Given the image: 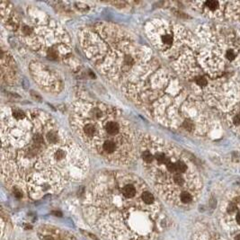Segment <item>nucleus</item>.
Returning a JSON list of instances; mask_svg holds the SVG:
<instances>
[{
  "label": "nucleus",
  "instance_id": "1",
  "mask_svg": "<svg viewBox=\"0 0 240 240\" xmlns=\"http://www.w3.org/2000/svg\"><path fill=\"white\" fill-rule=\"evenodd\" d=\"M1 176L19 199L59 193L88 172V159L71 135L47 112L1 109Z\"/></svg>",
  "mask_w": 240,
  "mask_h": 240
},
{
  "label": "nucleus",
  "instance_id": "5",
  "mask_svg": "<svg viewBox=\"0 0 240 240\" xmlns=\"http://www.w3.org/2000/svg\"><path fill=\"white\" fill-rule=\"evenodd\" d=\"M139 153L153 190L168 203L189 205L197 193V178L182 152L160 137H142Z\"/></svg>",
  "mask_w": 240,
  "mask_h": 240
},
{
  "label": "nucleus",
  "instance_id": "9",
  "mask_svg": "<svg viewBox=\"0 0 240 240\" xmlns=\"http://www.w3.org/2000/svg\"><path fill=\"white\" fill-rule=\"evenodd\" d=\"M204 6L208 9H210L211 11H215L219 7V2H217V1H207V2L204 3Z\"/></svg>",
  "mask_w": 240,
  "mask_h": 240
},
{
  "label": "nucleus",
  "instance_id": "10",
  "mask_svg": "<svg viewBox=\"0 0 240 240\" xmlns=\"http://www.w3.org/2000/svg\"><path fill=\"white\" fill-rule=\"evenodd\" d=\"M236 54L235 51L232 50H227V52H226V57H227L229 60L234 59L236 58Z\"/></svg>",
  "mask_w": 240,
  "mask_h": 240
},
{
  "label": "nucleus",
  "instance_id": "4",
  "mask_svg": "<svg viewBox=\"0 0 240 240\" xmlns=\"http://www.w3.org/2000/svg\"><path fill=\"white\" fill-rule=\"evenodd\" d=\"M79 41L85 55L110 81L124 85L153 54L121 27L100 23L82 30Z\"/></svg>",
  "mask_w": 240,
  "mask_h": 240
},
{
  "label": "nucleus",
  "instance_id": "3",
  "mask_svg": "<svg viewBox=\"0 0 240 240\" xmlns=\"http://www.w3.org/2000/svg\"><path fill=\"white\" fill-rule=\"evenodd\" d=\"M69 122L87 149L108 164L127 166L138 156L134 127L116 107L96 101H77L71 106Z\"/></svg>",
  "mask_w": 240,
  "mask_h": 240
},
{
  "label": "nucleus",
  "instance_id": "8",
  "mask_svg": "<svg viewBox=\"0 0 240 240\" xmlns=\"http://www.w3.org/2000/svg\"><path fill=\"white\" fill-rule=\"evenodd\" d=\"M194 83L198 87H206L208 85V80L206 79L205 76H203L201 75H199V76H196L194 77Z\"/></svg>",
  "mask_w": 240,
  "mask_h": 240
},
{
  "label": "nucleus",
  "instance_id": "11",
  "mask_svg": "<svg viewBox=\"0 0 240 240\" xmlns=\"http://www.w3.org/2000/svg\"><path fill=\"white\" fill-rule=\"evenodd\" d=\"M233 122L235 125H240V111L236 115L233 117Z\"/></svg>",
  "mask_w": 240,
  "mask_h": 240
},
{
  "label": "nucleus",
  "instance_id": "2",
  "mask_svg": "<svg viewBox=\"0 0 240 240\" xmlns=\"http://www.w3.org/2000/svg\"><path fill=\"white\" fill-rule=\"evenodd\" d=\"M87 221L108 240H156L166 228L158 195L139 176L125 171H104L86 193Z\"/></svg>",
  "mask_w": 240,
  "mask_h": 240
},
{
  "label": "nucleus",
  "instance_id": "13",
  "mask_svg": "<svg viewBox=\"0 0 240 240\" xmlns=\"http://www.w3.org/2000/svg\"><path fill=\"white\" fill-rule=\"evenodd\" d=\"M235 240H240V234H239V235H237V236H236Z\"/></svg>",
  "mask_w": 240,
  "mask_h": 240
},
{
  "label": "nucleus",
  "instance_id": "12",
  "mask_svg": "<svg viewBox=\"0 0 240 240\" xmlns=\"http://www.w3.org/2000/svg\"><path fill=\"white\" fill-rule=\"evenodd\" d=\"M236 223L240 226V212L236 214Z\"/></svg>",
  "mask_w": 240,
  "mask_h": 240
},
{
  "label": "nucleus",
  "instance_id": "7",
  "mask_svg": "<svg viewBox=\"0 0 240 240\" xmlns=\"http://www.w3.org/2000/svg\"><path fill=\"white\" fill-rule=\"evenodd\" d=\"M32 74L34 77V80L37 81L38 84H40V86H41V87L45 88L48 91H52L54 88H57V85L59 87V80H56L53 79L54 77V74L51 75V70L46 67L43 66L40 67V68H34L32 69Z\"/></svg>",
  "mask_w": 240,
  "mask_h": 240
},
{
  "label": "nucleus",
  "instance_id": "6",
  "mask_svg": "<svg viewBox=\"0 0 240 240\" xmlns=\"http://www.w3.org/2000/svg\"><path fill=\"white\" fill-rule=\"evenodd\" d=\"M25 13L24 16L19 14L16 31L20 40L33 51L52 60L67 58L71 41L67 32L37 7H28Z\"/></svg>",
  "mask_w": 240,
  "mask_h": 240
}]
</instances>
